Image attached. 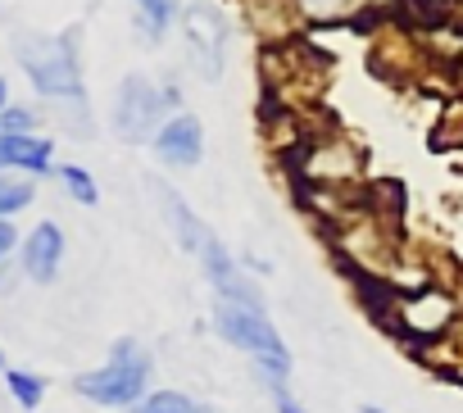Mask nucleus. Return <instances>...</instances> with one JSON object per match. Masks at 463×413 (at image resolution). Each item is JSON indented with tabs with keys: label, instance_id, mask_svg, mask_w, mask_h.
Returning <instances> with one entry per match:
<instances>
[{
	"label": "nucleus",
	"instance_id": "f257e3e1",
	"mask_svg": "<svg viewBox=\"0 0 463 413\" xmlns=\"http://www.w3.org/2000/svg\"><path fill=\"white\" fill-rule=\"evenodd\" d=\"M14 60L28 73L33 91L42 100L60 105V118L73 127V136H87L91 132V114H87V87H82V64H78L73 33L69 37L19 33L14 37Z\"/></svg>",
	"mask_w": 463,
	"mask_h": 413
},
{
	"label": "nucleus",
	"instance_id": "f03ea898",
	"mask_svg": "<svg viewBox=\"0 0 463 413\" xmlns=\"http://www.w3.org/2000/svg\"><path fill=\"white\" fill-rule=\"evenodd\" d=\"M209 327H213V336H218V341H227L232 350H241V354L250 359V368H255V377L264 381V390H269V395L287 390L296 359H291V350H287L282 332L273 327V314H269V309H250V305H227V300H213V309H209Z\"/></svg>",
	"mask_w": 463,
	"mask_h": 413
},
{
	"label": "nucleus",
	"instance_id": "7ed1b4c3",
	"mask_svg": "<svg viewBox=\"0 0 463 413\" xmlns=\"http://www.w3.org/2000/svg\"><path fill=\"white\" fill-rule=\"evenodd\" d=\"M155 354L146 350V341L137 336H118L105 354V363L87 368L73 377V395L96 404V408H132L137 399H146L155 386Z\"/></svg>",
	"mask_w": 463,
	"mask_h": 413
},
{
	"label": "nucleus",
	"instance_id": "20e7f679",
	"mask_svg": "<svg viewBox=\"0 0 463 413\" xmlns=\"http://www.w3.org/2000/svg\"><path fill=\"white\" fill-rule=\"evenodd\" d=\"M173 114H182V87L177 82H155L150 73H128L114 91L109 123H114L118 141L150 145L155 132L164 127V118H173Z\"/></svg>",
	"mask_w": 463,
	"mask_h": 413
},
{
	"label": "nucleus",
	"instance_id": "39448f33",
	"mask_svg": "<svg viewBox=\"0 0 463 413\" xmlns=\"http://www.w3.org/2000/svg\"><path fill=\"white\" fill-rule=\"evenodd\" d=\"M391 323L413 345H440L463 323V305L449 286L422 282V286H409L404 296L391 300Z\"/></svg>",
	"mask_w": 463,
	"mask_h": 413
},
{
	"label": "nucleus",
	"instance_id": "423d86ee",
	"mask_svg": "<svg viewBox=\"0 0 463 413\" xmlns=\"http://www.w3.org/2000/svg\"><path fill=\"white\" fill-rule=\"evenodd\" d=\"M177 33H182V51L186 64L200 82H218L227 69V46H232V23L213 0H186L177 14Z\"/></svg>",
	"mask_w": 463,
	"mask_h": 413
},
{
	"label": "nucleus",
	"instance_id": "0eeeda50",
	"mask_svg": "<svg viewBox=\"0 0 463 413\" xmlns=\"http://www.w3.org/2000/svg\"><path fill=\"white\" fill-rule=\"evenodd\" d=\"M296 177L318 191H350L364 177V150L341 132H318L296 150Z\"/></svg>",
	"mask_w": 463,
	"mask_h": 413
},
{
	"label": "nucleus",
	"instance_id": "6e6552de",
	"mask_svg": "<svg viewBox=\"0 0 463 413\" xmlns=\"http://www.w3.org/2000/svg\"><path fill=\"white\" fill-rule=\"evenodd\" d=\"M195 264H200V273H204V282H209L213 300H227V305H250V309H269V300H264L260 282L246 273V264H241L237 255H232V250L218 241V232H209V237H204V246L195 250Z\"/></svg>",
	"mask_w": 463,
	"mask_h": 413
},
{
	"label": "nucleus",
	"instance_id": "1a4fd4ad",
	"mask_svg": "<svg viewBox=\"0 0 463 413\" xmlns=\"http://www.w3.org/2000/svg\"><path fill=\"white\" fill-rule=\"evenodd\" d=\"M64 255H69V237H64V228L55 223V219H42L24 241H19V268H24V277L28 282H37V286H51V282H60V273H64Z\"/></svg>",
	"mask_w": 463,
	"mask_h": 413
},
{
	"label": "nucleus",
	"instance_id": "9d476101",
	"mask_svg": "<svg viewBox=\"0 0 463 413\" xmlns=\"http://www.w3.org/2000/svg\"><path fill=\"white\" fill-rule=\"evenodd\" d=\"M150 150H155V159L164 168H195L204 159V123L182 109V114L164 118V127L155 132Z\"/></svg>",
	"mask_w": 463,
	"mask_h": 413
},
{
	"label": "nucleus",
	"instance_id": "9b49d317",
	"mask_svg": "<svg viewBox=\"0 0 463 413\" xmlns=\"http://www.w3.org/2000/svg\"><path fill=\"white\" fill-rule=\"evenodd\" d=\"M395 0H291L300 28H341V23H373L391 14Z\"/></svg>",
	"mask_w": 463,
	"mask_h": 413
},
{
	"label": "nucleus",
	"instance_id": "f8f14e48",
	"mask_svg": "<svg viewBox=\"0 0 463 413\" xmlns=\"http://www.w3.org/2000/svg\"><path fill=\"white\" fill-rule=\"evenodd\" d=\"M150 191H155V200H159V214H164V223H168V232H173V241H177V250L195 259V250L204 246V237H209L213 228L191 210L186 195H182L177 186H168L164 177H150Z\"/></svg>",
	"mask_w": 463,
	"mask_h": 413
},
{
	"label": "nucleus",
	"instance_id": "ddd939ff",
	"mask_svg": "<svg viewBox=\"0 0 463 413\" xmlns=\"http://www.w3.org/2000/svg\"><path fill=\"white\" fill-rule=\"evenodd\" d=\"M0 173L51 177L55 173V141L42 132H0Z\"/></svg>",
	"mask_w": 463,
	"mask_h": 413
},
{
	"label": "nucleus",
	"instance_id": "4468645a",
	"mask_svg": "<svg viewBox=\"0 0 463 413\" xmlns=\"http://www.w3.org/2000/svg\"><path fill=\"white\" fill-rule=\"evenodd\" d=\"M132 23L141 33L146 46H159L173 28H177V14H182V0H132Z\"/></svg>",
	"mask_w": 463,
	"mask_h": 413
},
{
	"label": "nucleus",
	"instance_id": "2eb2a0df",
	"mask_svg": "<svg viewBox=\"0 0 463 413\" xmlns=\"http://www.w3.org/2000/svg\"><path fill=\"white\" fill-rule=\"evenodd\" d=\"M128 413H222L218 404L209 399H195L191 390H177V386H155L146 399H137Z\"/></svg>",
	"mask_w": 463,
	"mask_h": 413
},
{
	"label": "nucleus",
	"instance_id": "dca6fc26",
	"mask_svg": "<svg viewBox=\"0 0 463 413\" xmlns=\"http://www.w3.org/2000/svg\"><path fill=\"white\" fill-rule=\"evenodd\" d=\"M0 381H5V395L24 408V413H37L42 404H46V377L42 372H33V368H5V377H0Z\"/></svg>",
	"mask_w": 463,
	"mask_h": 413
},
{
	"label": "nucleus",
	"instance_id": "f3484780",
	"mask_svg": "<svg viewBox=\"0 0 463 413\" xmlns=\"http://www.w3.org/2000/svg\"><path fill=\"white\" fill-rule=\"evenodd\" d=\"M55 177H60V186H64V195L73 204H82V210H96V204H100V182L91 177V168H82V164H55Z\"/></svg>",
	"mask_w": 463,
	"mask_h": 413
},
{
	"label": "nucleus",
	"instance_id": "a211bd4d",
	"mask_svg": "<svg viewBox=\"0 0 463 413\" xmlns=\"http://www.w3.org/2000/svg\"><path fill=\"white\" fill-rule=\"evenodd\" d=\"M33 200H37V182H33V177H24V173H0V219L24 214Z\"/></svg>",
	"mask_w": 463,
	"mask_h": 413
},
{
	"label": "nucleus",
	"instance_id": "6ab92c4d",
	"mask_svg": "<svg viewBox=\"0 0 463 413\" xmlns=\"http://www.w3.org/2000/svg\"><path fill=\"white\" fill-rule=\"evenodd\" d=\"M42 123V109H28V105H10L0 114V132H37Z\"/></svg>",
	"mask_w": 463,
	"mask_h": 413
},
{
	"label": "nucleus",
	"instance_id": "aec40b11",
	"mask_svg": "<svg viewBox=\"0 0 463 413\" xmlns=\"http://www.w3.org/2000/svg\"><path fill=\"white\" fill-rule=\"evenodd\" d=\"M19 228H14V219H0V264H10L14 255H19Z\"/></svg>",
	"mask_w": 463,
	"mask_h": 413
},
{
	"label": "nucleus",
	"instance_id": "412c9836",
	"mask_svg": "<svg viewBox=\"0 0 463 413\" xmlns=\"http://www.w3.org/2000/svg\"><path fill=\"white\" fill-rule=\"evenodd\" d=\"M24 282H28V277H24L19 259H10V264H0V296H14V291H19Z\"/></svg>",
	"mask_w": 463,
	"mask_h": 413
},
{
	"label": "nucleus",
	"instance_id": "4be33fe9",
	"mask_svg": "<svg viewBox=\"0 0 463 413\" xmlns=\"http://www.w3.org/2000/svg\"><path fill=\"white\" fill-rule=\"evenodd\" d=\"M273 408H278V413H309V408H305L291 390H278V395H273Z\"/></svg>",
	"mask_w": 463,
	"mask_h": 413
},
{
	"label": "nucleus",
	"instance_id": "5701e85b",
	"mask_svg": "<svg viewBox=\"0 0 463 413\" xmlns=\"http://www.w3.org/2000/svg\"><path fill=\"white\" fill-rule=\"evenodd\" d=\"M413 5H422V10H454L458 0H413Z\"/></svg>",
	"mask_w": 463,
	"mask_h": 413
},
{
	"label": "nucleus",
	"instance_id": "b1692460",
	"mask_svg": "<svg viewBox=\"0 0 463 413\" xmlns=\"http://www.w3.org/2000/svg\"><path fill=\"white\" fill-rule=\"evenodd\" d=\"M5 109H10V82L0 78V114H5Z\"/></svg>",
	"mask_w": 463,
	"mask_h": 413
},
{
	"label": "nucleus",
	"instance_id": "393cba45",
	"mask_svg": "<svg viewBox=\"0 0 463 413\" xmlns=\"http://www.w3.org/2000/svg\"><path fill=\"white\" fill-rule=\"evenodd\" d=\"M359 413H386V408H377V404H359Z\"/></svg>",
	"mask_w": 463,
	"mask_h": 413
},
{
	"label": "nucleus",
	"instance_id": "a878e982",
	"mask_svg": "<svg viewBox=\"0 0 463 413\" xmlns=\"http://www.w3.org/2000/svg\"><path fill=\"white\" fill-rule=\"evenodd\" d=\"M5 368H10V363H5V350H0V377H5Z\"/></svg>",
	"mask_w": 463,
	"mask_h": 413
}]
</instances>
